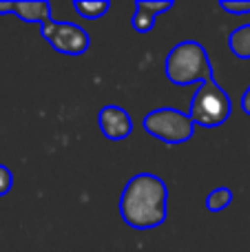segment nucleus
<instances>
[{
    "label": "nucleus",
    "instance_id": "obj_1",
    "mask_svg": "<svg viewBox=\"0 0 250 252\" xmlns=\"http://www.w3.org/2000/svg\"><path fill=\"white\" fill-rule=\"evenodd\" d=\"M120 217L135 230H151L168 217V186L153 173H137L120 195Z\"/></svg>",
    "mask_w": 250,
    "mask_h": 252
},
{
    "label": "nucleus",
    "instance_id": "obj_2",
    "mask_svg": "<svg viewBox=\"0 0 250 252\" xmlns=\"http://www.w3.org/2000/svg\"><path fill=\"white\" fill-rule=\"evenodd\" d=\"M164 73H166L168 82L177 84V87H190L197 82L202 84L215 78L206 49L197 40H184V42L175 44L166 56Z\"/></svg>",
    "mask_w": 250,
    "mask_h": 252
},
{
    "label": "nucleus",
    "instance_id": "obj_3",
    "mask_svg": "<svg viewBox=\"0 0 250 252\" xmlns=\"http://www.w3.org/2000/svg\"><path fill=\"white\" fill-rule=\"evenodd\" d=\"M233 111V102H230L228 93L219 87L215 78L206 80L199 84V89L190 97V109L188 118L193 120L195 126H204V128H217V126L226 124Z\"/></svg>",
    "mask_w": 250,
    "mask_h": 252
},
{
    "label": "nucleus",
    "instance_id": "obj_4",
    "mask_svg": "<svg viewBox=\"0 0 250 252\" xmlns=\"http://www.w3.org/2000/svg\"><path fill=\"white\" fill-rule=\"evenodd\" d=\"M142 128L151 135V137L159 139V142L175 146V144H184L193 137L195 124L188 118V113H182L177 109H155L144 115L142 120Z\"/></svg>",
    "mask_w": 250,
    "mask_h": 252
},
{
    "label": "nucleus",
    "instance_id": "obj_5",
    "mask_svg": "<svg viewBox=\"0 0 250 252\" xmlns=\"http://www.w3.org/2000/svg\"><path fill=\"white\" fill-rule=\"evenodd\" d=\"M40 33L49 42V47L56 49L62 56H82L87 53L91 38H89L87 29H82L75 22H60V20H49L40 25Z\"/></svg>",
    "mask_w": 250,
    "mask_h": 252
},
{
    "label": "nucleus",
    "instance_id": "obj_6",
    "mask_svg": "<svg viewBox=\"0 0 250 252\" xmlns=\"http://www.w3.org/2000/svg\"><path fill=\"white\" fill-rule=\"evenodd\" d=\"M97 126H100L102 135L106 139L120 142V139H126L133 133V118L120 106L109 104L102 106V111L97 113Z\"/></svg>",
    "mask_w": 250,
    "mask_h": 252
},
{
    "label": "nucleus",
    "instance_id": "obj_7",
    "mask_svg": "<svg viewBox=\"0 0 250 252\" xmlns=\"http://www.w3.org/2000/svg\"><path fill=\"white\" fill-rule=\"evenodd\" d=\"M11 13L20 18L22 22H35V25H44V22L53 20L51 18V4L38 0V2H11Z\"/></svg>",
    "mask_w": 250,
    "mask_h": 252
},
{
    "label": "nucleus",
    "instance_id": "obj_8",
    "mask_svg": "<svg viewBox=\"0 0 250 252\" xmlns=\"http://www.w3.org/2000/svg\"><path fill=\"white\" fill-rule=\"evenodd\" d=\"M228 49L239 60H250V22L237 27L228 35Z\"/></svg>",
    "mask_w": 250,
    "mask_h": 252
},
{
    "label": "nucleus",
    "instance_id": "obj_9",
    "mask_svg": "<svg viewBox=\"0 0 250 252\" xmlns=\"http://www.w3.org/2000/svg\"><path fill=\"white\" fill-rule=\"evenodd\" d=\"M73 9L87 20H100L111 9V2H106V0H75Z\"/></svg>",
    "mask_w": 250,
    "mask_h": 252
},
{
    "label": "nucleus",
    "instance_id": "obj_10",
    "mask_svg": "<svg viewBox=\"0 0 250 252\" xmlns=\"http://www.w3.org/2000/svg\"><path fill=\"white\" fill-rule=\"evenodd\" d=\"M155 20H157V16H155L153 11H149L142 0H137L135 11H133V18H131L133 29H135L137 33H151L155 27Z\"/></svg>",
    "mask_w": 250,
    "mask_h": 252
},
{
    "label": "nucleus",
    "instance_id": "obj_11",
    "mask_svg": "<svg viewBox=\"0 0 250 252\" xmlns=\"http://www.w3.org/2000/svg\"><path fill=\"white\" fill-rule=\"evenodd\" d=\"M233 204V190L226 186H219V188H213L206 197V208L211 213H219V210L228 208Z\"/></svg>",
    "mask_w": 250,
    "mask_h": 252
},
{
    "label": "nucleus",
    "instance_id": "obj_12",
    "mask_svg": "<svg viewBox=\"0 0 250 252\" xmlns=\"http://www.w3.org/2000/svg\"><path fill=\"white\" fill-rule=\"evenodd\" d=\"M219 7L226 13H233V16H248L250 13V0H219Z\"/></svg>",
    "mask_w": 250,
    "mask_h": 252
},
{
    "label": "nucleus",
    "instance_id": "obj_13",
    "mask_svg": "<svg viewBox=\"0 0 250 252\" xmlns=\"http://www.w3.org/2000/svg\"><path fill=\"white\" fill-rule=\"evenodd\" d=\"M11 188H13V173L4 164H0V197L9 195Z\"/></svg>",
    "mask_w": 250,
    "mask_h": 252
},
{
    "label": "nucleus",
    "instance_id": "obj_14",
    "mask_svg": "<svg viewBox=\"0 0 250 252\" xmlns=\"http://www.w3.org/2000/svg\"><path fill=\"white\" fill-rule=\"evenodd\" d=\"M242 111L250 118V84H248V89L244 91V95H242Z\"/></svg>",
    "mask_w": 250,
    "mask_h": 252
},
{
    "label": "nucleus",
    "instance_id": "obj_15",
    "mask_svg": "<svg viewBox=\"0 0 250 252\" xmlns=\"http://www.w3.org/2000/svg\"><path fill=\"white\" fill-rule=\"evenodd\" d=\"M2 13H11V2H0V16Z\"/></svg>",
    "mask_w": 250,
    "mask_h": 252
}]
</instances>
